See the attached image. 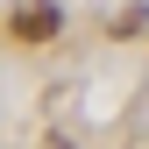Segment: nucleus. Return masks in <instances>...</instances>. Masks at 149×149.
<instances>
[{"label": "nucleus", "mask_w": 149, "mask_h": 149, "mask_svg": "<svg viewBox=\"0 0 149 149\" xmlns=\"http://www.w3.org/2000/svg\"><path fill=\"white\" fill-rule=\"evenodd\" d=\"M57 29H64V14L50 7V0H36V7H22V14H14V43H50Z\"/></svg>", "instance_id": "obj_1"}]
</instances>
